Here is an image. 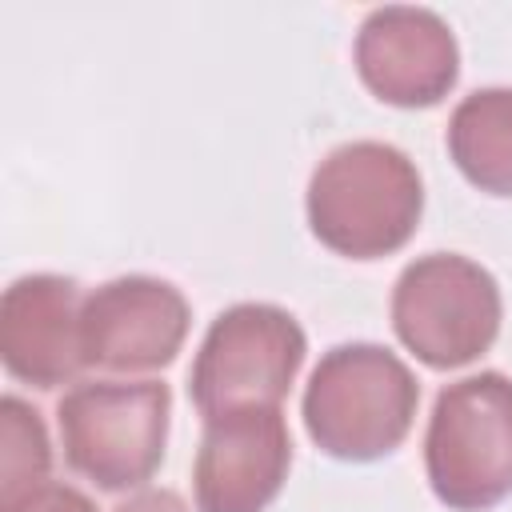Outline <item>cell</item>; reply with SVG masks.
Instances as JSON below:
<instances>
[{"mask_svg": "<svg viewBox=\"0 0 512 512\" xmlns=\"http://www.w3.org/2000/svg\"><path fill=\"white\" fill-rule=\"evenodd\" d=\"M192 324L184 292L160 276H116L84 296L80 348L84 368L156 372L176 360Z\"/></svg>", "mask_w": 512, "mask_h": 512, "instance_id": "obj_7", "label": "cell"}, {"mask_svg": "<svg viewBox=\"0 0 512 512\" xmlns=\"http://www.w3.org/2000/svg\"><path fill=\"white\" fill-rule=\"evenodd\" d=\"M420 384L384 344L352 340L320 356L304 388V428L320 452L368 464L396 452L416 420Z\"/></svg>", "mask_w": 512, "mask_h": 512, "instance_id": "obj_2", "label": "cell"}, {"mask_svg": "<svg viewBox=\"0 0 512 512\" xmlns=\"http://www.w3.org/2000/svg\"><path fill=\"white\" fill-rule=\"evenodd\" d=\"M352 64L376 100L392 108H432L456 88L460 44L432 8L384 4L364 16Z\"/></svg>", "mask_w": 512, "mask_h": 512, "instance_id": "obj_8", "label": "cell"}, {"mask_svg": "<svg viewBox=\"0 0 512 512\" xmlns=\"http://www.w3.org/2000/svg\"><path fill=\"white\" fill-rule=\"evenodd\" d=\"M172 392L160 380H84L56 404L64 460L104 492L144 488L168 444Z\"/></svg>", "mask_w": 512, "mask_h": 512, "instance_id": "obj_4", "label": "cell"}, {"mask_svg": "<svg viewBox=\"0 0 512 512\" xmlns=\"http://www.w3.org/2000/svg\"><path fill=\"white\" fill-rule=\"evenodd\" d=\"M304 212L312 236L348 260L400 252L424 216V180L416 160L384 140L332 148L308 176Z\"/></svg>", "mask_w": 512, "mask_h": 512, "instance_id": "obj_1", "label": "cell"}, {"mask_svg": "<svg viewBox=\"0 0 512 512\" xmlns=\"http://www.w3.org/2000/svg\"><path fill=\"white\" fill-rule=\"evenodd\" d=\"M0 512L32 500L52 472V444L40 412L20 400L4 396L0 400Z\"/></svg>", "mask_w": 512, "mask_h": 512, "instance_id": "obj_12", "label": "cell"}, {"mask_svg": "<svg viewBox=\"0 0 512 512\" xmlns=\"http://www.w3.org/2000/svg\"><path fill=\"white\" fill-rule=\"evenodd\" d=\"M444 144L472 188L512 196V88L468 92L448 116Z\"/></svg>", "mask_w": 512, "mask_h": 512, "instance_id": "obj_11", "label": "cell"}, {"mask_svg": "<svg viewBox=\"0 0 512 512\" xmlns=\"http://www.w3.org/2000/svg\"><path fill=\"white\" fill-rule=\"evenodd\" d=\"M304 356L308 336L292 312L256 300L232 304L200 340L188 372V396L204 420L236 408H280Z\"/></svg>", "mask_w": 512, "mask_h": 512, "instance_id": "obj_6", "label": "cell"}, {"mask_svg": "<svg viewBox=\"0 0 512 512\" xmlns=\"http://www.w3.org/2000/svg\"><path fill=\"white\" fill-rule=\"evenodd\" d=\"M292 468V436L280 408H236L204 420L192 464L196 512H264Z\"/></svg>", "mask_w": 512, "mask_h": 512, "instance_id": "obj_9", "label": "cell"}, {"mask_svg": "<svg viewBox=\"0 0 512 512\" xmlns=\"http://www.w3.org/2000/svg\"><path fill=\"white\" fill-rule=\"evenodd\" d=\"M424 472L452 512H488L512 496V380L504 372H476L436 392Z\"/></svg>", "mask_w": 512, "mask_h": 512, "instance_id": "obj_3", "label": "cell"}, {"mask_svg": "<svg viewBox=\"0 0 512 512\" xmlns=\"http://www.w3.org/2000/svg\"><path fill=\"white\" fill-rule=\"evenodd\" d=\"M116 512H192V508H188L184 496L172 492V488H144V492L128 496Z\"/></svg>", "mask_w": 512, "mask_h": 512, "instance_id": "obj_14", "label": "cell"}, {"mask_svg": "<svg viewBox=\"0 0 512 512\" xmlns=\"http://www.w3.org/2000/svg\"><path fill=\"white\" fill-rule=\"evenodd\" d=\"M8 512H96V504L80 488L60 484V480H48L32 500H24V504H16Z\"/></svg>", "mask_w": 512, "mask_h": 512, "instance_id": "obj_13", "label": "cell"}, {"mask_svg": "<svg viewBox=\"0 0 512 512\" xmlns=\"http://www.w3.org/2000/svg\"><path fill=\"white\" fill-rule=\"evenodd\" d=\"M500 320L504 296L496 276L460 252L416 256L392 284V328L436 372L480 360L496 344Z\"/></svg>", "mask_w": 512, "mask_h": 512, "instance_id": "obj_5", "label": "cell"}, {"mask_svg": "<svg viewBox=\"0 0 512 512\" xmlns=\"http://www.w3.org/2000/svg\"><path fill=\"white\" fill-rule=\"evenodd\" d=\"M80 284L56 272H32L0 296V360L20 384L52 392L84 372Z\"/></svg>", "mask_w": 512, "mask_h": 512, "instance_id": "obj_10", "label": "cell"}]
</instances>
